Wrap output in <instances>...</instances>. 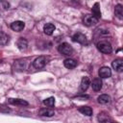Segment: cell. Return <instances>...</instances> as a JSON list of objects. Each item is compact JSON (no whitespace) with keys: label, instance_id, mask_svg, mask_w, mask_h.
<instances>
[{"label":"cell","instance_id":"obj_18","mask_svg":"<svg viewBox=\"0 0 123 123\" xmlns=\"http://www.w3.org/2000/svg\"><path fill=\"white\" fill-rule=\"evenodd\" d=\"M97 100L100 104H108L111 102V97L108 94H101L100 96H98Z\"/></svg>","mask_w":123,"mask_h":123},{"label":"cell","instance_id":"obj_13","mask_svg":"<svg viewBox=\"0 0 123 123\" xmlns=\"http://www.w3.org/2000/svg\"><path fill=\"white\" fill-rule=\"evenodd\" d=\"M16 45H17V47H18V49H19L20 51H24V50H26L27 47H28V41H27L25 38L20 37V38L17 40Z\"/></svg>","mask_w":123,"mask_h":123},{"label":"cell","instance_id":"obj_14","mask_svg":"<svg viewBox=\"0 0 123 123\" xmlns=\"http://www.w3.org/2000/svg\"><path fill=\"white\" fill-rule=\"evenodd\" d=\"M38 114L41 115V116L51 117V116H53V115L55 114V111H54V110H52V109H46V108H44V109H41V110L38 111Z\"/></svg>","mask_w":123,"mask_h":123},{"label":"cell","instance_id":"obj_8","mask_svg":"<svg viewBox=\"0 0 123 123\" xmlns=\"http://www.w3.org/2000/svg\"><path fill=\"white\" fill-rule=\"evenodd\" d=\"M8 102L12 105H15V106H21V107H24V106H28V102L23 100V99H18V98H10L8 99Z\"/></svg>","mask_w":123,"mask_h":123},{"label":"cell","instance_id":"obj_19","mask_svg":"<svg viewBox=\"0 0 123 123\" xmlns=\"http://www.w3.org/2000/svg\"><path fill=\"white\" fill-rule=\"evenodd\" d=\"M114 12H115V15H116L119 19H122V18H123V7H122V5L117 4V5L115 6Z\"/></svg>","mask_w":123,"mask_h":123},{"label":"cell","instance_id":"obj_1","mask_svg":"<svg viewBox=\"0 0 123 123\" xmlns=\"http://www.w3.org/2000/svg\"><path fill=\"white\" fill-rule=\"evenodd\" d=\"M96 46H97V49L100 52L104 53V54H111V51H112V47H111V43L108 42V41H106V40L99 41Z\"/></svg>","mask_w":123,"mask_h":123},{"label":"cell","instance_id":"obj_17","mask_svg":"<svg viewBox=\"0 0 123 123\" xmlns=\"http://www.w3.org/2000/svg\"><path fill=\"white\" fill-rule=\"evenodd\" d=\"M92 12V15L94 17H96L97 19H99L101 17V12H100V7H99V3H95L94 6L91 9Z\"/></svg>","mask_w":123,"mask_h":123},{"label":"cell","instance_id":"obj_11","mask_svg":"<svg viewBox=\"0 0 123 123\" xmlns=\"http://www.w3.org/2000/svg\"><path fill=\"white\" fill-rule=\"evenodd\" d=\"M90 85V81L88 77H83L82 81H81V85H80V90L81 91H86L88 86Z\"/></svg>","mask_w":123,"mask_h":123},{"label":"cell","instance_id":"obj_22","mask_svg":"<svg viewBox=\"0 0 123 123\" xmlns=\"http://www.w3.org/2000/svg\"><path fill=\"white\" fill-rule=\"evenodd\" d=\"M100 123H112V121L111 120V118H110V117H108V118H106V119H104V120L100 121Z\"/></svg>","mask_w":123,"mask_h":123},{"label":"cell","instance_id":"obj_12","mask_svg":"<svg viewBox=\"0 0 123 123\" xmlns=\"http://www.w3.org/2000/svg\"><path fill=\"white\" fill-rule=\"evenodd\" d=\"M55 29H56V27H55V25L52 24V23H46V24L44 25V27H43L44 34H46V35H48V36H51V35L54 33Z\"/></svg>","mask_w":123,"mask_h":123},{"label":"cell","instance_id":"obj_5","mask_svg":"<svg viewBox=\"0 0 123 123\" xmlns=\"http://www.w3.org/2000/svg\"><path fill=\"white\" fill-rule=\"evenodd\" d=\"M98 74H99V77H100V78L106 79V78H109V77L111 76V68L108 67V66H103V67H101V68L99 69Z\"/></svg>","mask_w":123,"mask_h":123},{"label":"cell","instance_id":"obj_23","mask_svg":"<svg viewBox=\"0 0 123 123\" xmlns=\"http://www.w3.org/2000/svg\"><path fill=\"white\" fill-rule=\"evenodd\" d=\"M77 98H78V99H86V98H88V96H86V95L84 96V95H83V96H78Z\"/></svg>","mask_w":123,"mask_h":123},{"label":"cell","instance_id":"obj_16","mask_svg":"<svg viewBox=\"0 0 123 123\" xmlns=\"http://www.w3.org/2000/svg\"><path fill=\"white\" fill-rule=\"evenodd\" d=\"M78 111H79L81 113H83V114H85V115H86V116L92 115V109H91L90 107H88V106L80 107V108L78 109Z\"/></svg>","mask_w":123,"mask_h":123},{"label":"cell","instance_id":"obj_10","mask_svg":"<svg viewBox=\"0 0 123 123\" xmlns=\"http://www.w3.org/2000/svg\"><path fill=\"white\" fill-rule=\"evenodd\" d=\"M111 65L113 67V69H115L117 72H121L123 71V62L121 59H116L111 62Z\"/></svg>","mask_w":123,"mask_h":123},{"label":"cell","instance_id":"obj_21","mask_svg":"<svg viewBox=\"0 0 123 123\" xmlns=\"http://www.w3.org/2000/svg\"><path fill=\"white\" fill-rule=\"evenodd\" d=\"M43 104L47 107H53L54 104H55V98L54 97H49V98H46L45 100H43Z\"/></svg>","mask_w":123,"mask_h":123},{"label":"cell","instance_id":"obj_9","mask_svg":"<svg viewBox=\"0 0 123 123\" xmlns=\"http://www.w3.org/2000/svg\"><path fill=\"white\" fill-rule=\"evenodd\" d=\"M90 85H91L92 89H93L94 91H99V90L102 88L103 83H102L101 78H95V79H93V81L91 82Z\"/></svg>","mask_w":123,"mask_h":123},{"label":"cell","instance_id":"obj_2","mask_svg":"<svg viewBox=\"0 0 123 123\" xmlns=\"http://www.w3.org/2000/svg\"><path fill=\"white\" fill-rule=\"evenodd\" d=\"M58 51H59L60 53H62V54H63V55L69 56V55L72 54V52H73V48H72V46L69 45L68 43L63 42V43H62V44L59 45V47H58Z\"/></svg>","mask_w":123,"mask_h":123},{"label":"cell","instance_id":"obj_3","mask_svg":"<svg viewBox=\"0 0 123 123\" xmlns=\"http://www.w3.org/2000/svg\"><path fill=\"white\" fill-rule=\"evenodd\" d=\"M47 61H48V60H47L46 57H44V56H39V57H37V58L33 62V65H34L35 68L40 69V68H42V67L45 66V64L47 63Z\"/></svg>","mask_w":123,"mask_h":123},{"label":"cell","instance_id":"obj_7","mask_svg":"<svg viewBox=\"0 0 123 123\" xmlns=\"http://www.w3.org/2000/svg\"><path fill=\"white\" fill-rule=\"evenodd\" d=\"M72 40L75 41V42L81 43V44H85L86 42V37L82 33H76L72 37Z\"/></svg>","mask_w":123,"mask_h":123},{"label":"cell","instance_id":"obj_4","mask_svg":"<svg viewBox=\"0 0 123 123\" xmlns=\"http://www.w3.org/2000/svg\"><path fill=\"white\" fill-rule=\"evenodd\" d=\"M98 20L99 19H97L96 17H94L92 14H86V15H85V17L83 19V22H84V24L86 26L90 27V26H94L95 24H97Z\"/></svg>","mask_w":123,"mask_h":123},{"label":"cell","instance_id":"obj_6","mask_svg":"<svg viewBox=\"0 0 123 123\" xmlns=\"http://www.w3.org/2000/svg\"><path fill=\"white\" fill-rule=\"evenodd\" d=\"M25 27V23L23 21H20V20H16V21H13L12 24H11V28L15 31V32H21Z\"/></svg>","mask_w":123,"mask_h":123},{"label":"cell","instance_id":"obj_20","mask_svg":"<svg viewBox=\"0 0 123 123\" xmlns=\"http://www.w3.org/2000/svg\"><path fill=\"white\" fill-rule=\"evenodd\" d=\"M9 36L3 32H0V45H6L9 42Z\"/></svg>","mask_w":123,"mask_h":123},{"label":"cell","instance_id":"obj_15","mask_svg":"<svg viewBox=\"0 0 123 123\" xmlns=\"http://www.w3.org/2000/svg\"><path fill=\"white\" fill-rule=\"evenodd\" d=\"M63 64H64V66L66 68L72 69V68H75L77 66V62L75 60H73V59H66V60H64Z\"/></svg>","mask_w":123,"mask_h":123}]
</instances>
